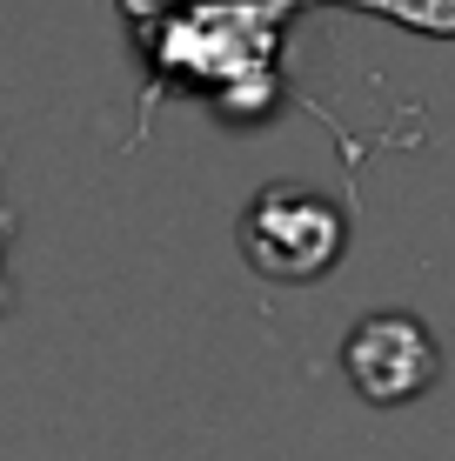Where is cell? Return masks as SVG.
<instances>
[{
	"mask_svg": "<svg viewBox=\"0 0 455 461\" xmlns=\"http://www.w3.org/2000/svg\"><path fill=\"white\" fill-rule=\"evenodd\" d=\"M302 0H187L175 14H154L134 34L148 47V101L161 81L201 87L222 107L248 101V114L275 101V54L281 27Z\"/></svg>",
	"mask_w": 455,
	"mask_h": 461,
	"instance_id": "6da1fadb",
	"label": "cell"
},
{
	"mask_svg": "<svg viewBox=\"0 0 455 461\" xmlns=\"http://www.w3.org/2000/svg\"><path fill=\"white\" fill-rule=\"evenodd\" d=\"M234 248H241V261L261 281L302 288V281H322L341 267V254H349V208L308 181H268V187H255V201L234 221Z\"/></svg>",
	"mask_w": 455,
	"mask_h": 461,
	"instance_id": "7a4b0ae2",
	"label": "cell"
},
{
	"mask_svg": "<svg viewBox=\"0 0 455 461\" xmlns=\"http://www.w3.org/2000/svg\"><path fill=\"white\" fill-rule=\"evenodd\" d=\"M341 375L369 408H409L442 381V341L415 308H375L341 341Z\"/></svg>",
	"mask_w": 455,
	"mask_h": 461,
	"instance_id": "3957f363",
	"label": "cell"
},
{
	"mask_svg": "<svg viewBox=\"0 0 455 461\" xmlns=\"http://www.w3.org/2000/svg\"><path fill=\"white\" fill-rule=\"evenodd\" d=\"M335 7L382 14V21L409 27V34H429V41H455V0H335Z\"/></svg>",
	"mask_w": 455,
	"mask_h": 461,
	"instance_id": "277c9868",
	"label": "cell"
},
{
	"mask_svg": "<svg viewBox=\"0 0 455 461\" xmlns=\"http://www.w3.org/2000/svg\"><path fill=\"white\" fill-rule=\"evenodd\" d=\"M14 228H21V221H14V208H0V261H7ZM0 314H14V281H7V275H0Z\"/></svg>",
	"mask_w": 455,
	"mask_h": 461,
	"instance_id": "5b68a950",
	"label": "cell"
},
{
	"mask_svg": "<svg viewBox=\"0 0 455 461\" xmlns=\"http://www.w3.org/2000/svg\"><path fill=\"white\" fill-rule=\"evenodd\" d=\"M128 7V21L141 27V21H154V14H175V7H187V0H121Z\"/></svg>",
	"mask_w": 455,
	"mask_h": 461,
	"instance_id": "8992f818",
	"label": "cell"
}]
</instances>
